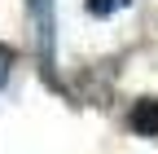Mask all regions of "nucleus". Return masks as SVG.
I'll use <instances>...</instances> for the list:
<instances>
[{
  "mask_svg": "<svg viewBox=\"0 0 158 154\" xmlns=\"http://www.w3.org/2000/svg\"><path fill=\"white\" fill-rule=\"evenodd\" d=\"M9 71H13V49H5V44H0V88L9 84Z\"/></svg>",
  "mask_w": 158,
  "mask_h": 154,
  "instance_id": "nucleus-4",
  "label": "nucleus"
},
{
  "mask_svg": "<svg viewBox=\"0 0 158 154\" xmlns=\"http://www.w3.org/2000/svg\"><path fill=\"white\" fill-rule=\"evenodd\" d=\"M84 5H88L92 18H110V13H118V9H127L132 0H84Z\"/></svg>",
  "mask_w": 158,
  "mask_h": 154,
  "instance_id": "nucleus-3",
  "label": "nucleus"
},
{
  "mask_svg": "<svg viewBox=\"0 0 158 154\" xmlns=\"http://www.w3.org/2000/svg\"><path fill=\"white\" fill-rule=\"evenodd\" d=\"M31 22H35V40H40V62H44V75L53 79V0H31Z\"/></svg>",
  "mask_w": 158,
  "mask_h": 154,
  "instance_id": "nucleus-1",
  "label": "nucleus"
},
{
  "mask_svg": "<svg viewBox=\"0 0 158 154\" xmlns=\"http://www.w3.org/2000/svg\"><path fill=\"white\" fill-rule=\"evenodd\" d=\"M127 128L136 132V137H158V101L154 97H141L127 110Z\"/></svg>",
  "mask_w": 158,
  "mask_h": 154,
  "instance_id": "nucleus-2",
  "label": "nucleus"
}]
</instances>
